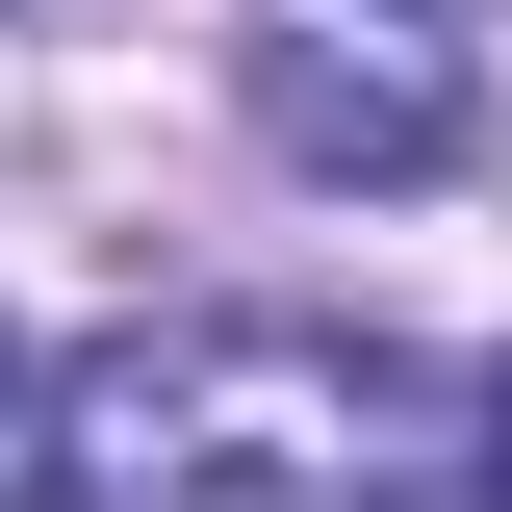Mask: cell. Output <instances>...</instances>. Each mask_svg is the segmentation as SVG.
Returning a JSON list of instances; mask_svg holds the SVG:
<instances>
[{
    "label": "cell",
    "mask_w": 512,
    "mask_h": 512,
    "mask_svg": "<svg viewBox=\"0 0 512 512\" xmlns=\"http://www.w3.org/2000/svg\"><path fill=\"white\" fill-rule=\"evenodd\" d=\"M52 487L77 512H461V436L410 410V359H359L308 308H180L77 359Z\"/></svg>",
    "instance_id": "obj_1"
},
{
    "label": "cell",
    "mask_w": 512,
    "mask_h": 512,
    "mask_svg": "<svg viewBox=\"0 0 512 512\" xmlns=\"http://www.w3.org/2000/svg\"><path fill=\"white\" fill-rule=\"evenodd\" d=\"M231 103L282 128L308 180H461V52H410V26H333V0L231 26Z\"/></svg>",
    "instance_id": "obj_2"
},
{
    "label": "cell",
    "mask_w": 512,
    "mask_h": 512,
    "mask_svg": "<svg viewBox=\"0 0 512 512\" xmlns=\"http://www.w3.org/2000/svg\"><path fill=\"white\" fill-rule=\"evenodd\" d=\"M461 512H512V359H487V436H461Z\"/></svg>",
    "instance_id": "obj_3"
},
{
    "label": "cell",
    "mask_w": 512,
    "mask_h": 512,
    "mask_svg": "<svg viewBox=\"0 0 512 512\" xmlns=\"http://www.w3.org/2000/svg\"><path fill=\"white\" fill-rule=\"evenodd\" d=\"M0 436H26V333H0Z\"/></svg>",
    "instance_id": "obj_4"
}]
</instances>
